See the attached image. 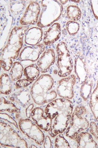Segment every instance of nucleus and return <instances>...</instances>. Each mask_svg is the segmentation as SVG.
Masks as SVG:
<instances>
[{"mask_svg": "<svg viewBox=\"0 0 98 148\" xmlns=\"http://www.w3.org/2000/svg\"><path fill=\"white\" fill-rule=\"evenodd\" d=\"M31 148H35V147H36L35 146H34V145H32V146H31L30 147Z\"/></svg>", "mask_w": 98, "mask_h": 148, "instance_id": "nucleus-33", "label": "nucleus"}, {"mask_svg": "<svg viewBox=\"0 0 98 148\" xmlns=\"http://www.w3.org/2000/svg\"><path fill=\"white\" fill-rule=\"evenodd\" d=\"M40 71L39 67L35 64L28 66L24 70V73L26 78L32 82L37 79Z\"/></svg>", "mask_w": 98, "mask_h": 148, "instance_id": "nucleus-21", "label": "nucleus"}, {"mask_svg": "<svg viewBox=\"0 0 98 148\" xmlns=\"http://www.w3.org/2000/svg\"><path fill=\"white\" fill-rule=\"evenodd\" d=\"M75 72L77 76L80 84H82L88 79L89 72L87 68L84 57L78 56L75 59Z\"/></svg>", "mask_w": 98, "mask_h": 148, "instance_id": "nucleus-14", "label": "nucleus"}, {"mask_svg": "<svg viewBox=\"0 0 98 148\" xmlns=\"http://www.w3.org/2000/svg\"><path fill=\"white\" fill-rule=\"evenodd\" d=\"M89 106L93 115L98 122V79L96 87L91 95Z\"/></svg>", "mask_w": 98, "mask_h": 148, "instance_id": "nucleus-19", "label": "nucleus"}, {"mask_svg": "<svg viewBox=\"0 0 98 148\" xmlns=\"http://www.w3.org/2000/svg\"><path fill=\"white\" fill-rule=\"evenodd\" d=\"M43 32L41 29L38 27H32L28 29L25 35V42L26 44L35 46L41 42Z\"/></svg>", "mask_w": 98, "mask_h": 148, "instance_id": "nucleus-16", "label": "nucleus"}, {"mask_svg": "<svg viewBox=\"0 0 98 148\" xmlns=\"http://www.w3.org/2000/svg\"><path fill=\"white\" fill-rule=\"evenodd\" d=\"M55 54L52 49H47L43 54L37 62V65L41 72L45 73L49 70L51 66L55 62Z\"/></svg>", "mask_w": 98, "mask_h": 148, "instance_id": "nucleus-13", "label": "nucleus"}, {"mask_svg": "<svg viewBox=\"0 0 98 148\" xmlns=\"http://www.w3.org/2000/svg\"><path fill=\"white\" fill-rule=\"evenodd\" d=\"M19 127L23 133L34 140L40 145L43 144L45 136L40 128L34 122L28 119H21L19 123Z\"/></svg>", "mask_w": 98, "mask_h": 148, "instance_id": "nucleus-7", "label": "nucleus"}, {"mask_svg": "<svg viewBox=\"0 0 98 148\" xmlns=\"http://www.w3.org/2000/svg\"><path fill=\"white\" fill-rule=\"evenodd\" d=\"M23 70V66L20 62H14L10 71L11 80L15 81L20 79L22 77Z\"/></svg>", "mask_w": 98, "mask_h": 148, "instance_id": "nucleus-23", "label": "nucleus"}, {"mask_svg": "<svg viewBox=\"0 0 98 148\" xmlns=\"http://www.w3.org/2000/svg\"><path fill=\"white\" fill-rule=\"evenodd\" d=\"M41 5V11L37 23L38 27H49L60 18L63 8L58 1H42Z\"/></svg>", "mask_w": 98, "mask_h": 148, "instance_id": "nucleus-4", "label": "nucleus"}, {"mask_svg": "<svg viewBox=\"0 0 98 148\" xmlns=\"http://www.w3.org/2000/svg\"><path fill=\"white\" fill-rule=\"evenodd\" d=\"M54 81L49 75H41L33 83L30 90L31 96L35 103L40 106L49 103L57 97L52 90Z\"/></svg>", "mask_w": 98, "mask_h": 148, "instance_id": "nucleus-2", "label": "nucleus"}, {"mask_svg": "<svg viewBox=\"0 0 98 148\" xmlns=\"http://www.w3.org/2000/svg\"><path fill=\"white\" fill-rule=\"evenodd\" d=\"M40 7L37 2L31 1L20 21L21 25L28 26L37 23L40 13Z\"/></svg>", "mask_w": 98, "mask_h": 148, "instance_id": "nucleus-9", "label": "nucleus"}, {"mask_svg": "<svg viewBox=\"0 0 98 148\" xmlns=\"http://www.w3.org/2000/svg\"><path fill=\"white\" fill-rule=\"evenodd\" d=\"M10 4V9L14 15H18L25 9L26 1H12Z\"/></svg>", "mask_w": 98, "mask_h": 148, "instance_id": "nucleus-25", "label": "nucleus"}, {"mask_svg": "<svg viewBox=\"0 0 98 148\" xmlns=\"http://www.w3.org/2000/svg\"><path fill=\"white\" fill-rule=\"evenodd\" d=\"M78 148H97V143L92 136L87 132H81L76 136L75 140Z\"/></svg>", "mask_w": 98, "mask_h": 148, "instance_id": "nucleus-17", "label": "nucleus"}, {"mask_svg": "<svg viewBox=\"0 0 98 148\" xmlns=\"http://www.w3.org/2000/svg\"><path fill=\"white\" fill-rule=\"evenodd\" d=\"M68 1H59V2H60V3L62 4H66V2H67Z\"/></svg>", "mask_w": 98, "mask_h": 148, "instance_id": "nucleus-32", "label": "nucleus"}, {"mask_svg": "<svg viewBox=\"0 0 98 148\" xmlns=\"http://www.w3.org/2000/svg\"><path fill=\"white\" fill-rule=\"evenodd\" d=\"M66 28L69 35H75L79 30L80 25L76 21H69L66 24Z\"/></svg>", "mask_w": 98, "mask_h": 148, "instance_id": "nucleus-26", "label": "nucleus"}, {"mask_svg": "<svg viewBox=\"0 0 98 148\" xmlns=\"http://www.w3.org/2000/svg\"><path fill=\"white\" fill-rule=\"evenodd\" d=\"M76 82V77L74 75L62 79L58 82L57 94L64 99H72L74 96V86Z\"/></svg>", "mask_w": 98, "mask_h": 148, "instance_id": "nucleus-8", "label": "nucleus"}, {"mask_svg": "<svg viewBox=\"0 0 98 148\" xmlns=\"http://www.w3.org/2000/svg\"><path fill=\"white\" fill-rule=\"evenodd\" d=\"M58 60V75L60 77H66L70 75L73 68V60L68 49L67 45L61 42L56 48Z\"/></svg>", "mask_w": 98, "mask_h": 148, "instance_id": "nucleus-6", "label": "nucleus"}, {"mask_svg": "<svg viewBox=\"0 0 98 148\" xmlns=\"http://www.w3.org/2000/svg\"><path fill=\"white\" fill-rule=\"evenodd\" d=\"M32 82L27 79H22L18 80L16 83V89H23L28 86Z\"/></svg>", "mask_w": 98, "mask_h": 148, "instance_id": "nucleus-28", "label": "nucleus"}, {"mask_svg": "<svg viewBox=\"0 0 98 148\" xmlns=\"http://www.w3.org/2000/svg\"><path fill=\"white\" fill-rule=\"evenodd\" d=\"M13 82L11 78L6 73L2 74L1 76V94L9 95L12 90Z\"/></svg>", "mask_w": 98, "mask_h": 148, "instance_id": "nucleus-18", "label": "nucleus"}, {"mask_svg": "<svg viewBox=\"0 0 98 148\" xmlns=\"http://www.w3.org/2000/svg\"><path fill=\"white\" fill-rule=\"evenodd\" d=\"M67 17L71 21H76L79 20L81 17L82 13L80 9L76 5H70L66 9Z\"/></svg>", "mask_w": 98, "mask_h": 148, "instance_id": "nucleus-24", "label": "nucleus"}, {"mask_svg": "<svg viewBox=\"0 0 98 148\" xmlns=\"http://www.w3.org/2000/svg\"><path fill=\"white\" fill-rule=\"evenodd\" d=\"M7 111L10 113H20L21 111L15 104L7 101L4 97L1 98V112Z\"/></svg>", "mask_w": 98, "mask_h": 148, "instance_id": "nucleus-22", "label": "nucleus"}, {"mask_svg": "<svg viewBox=\"0 0 98 148\" xmlns=\"http://www.w3.org/2000/svg\"><path fill=\"white\" fill-rule=\"evenodd\" d=\"M45 111L39 107L32 110L31 116L34 122L41 130L46 131L51 130L52 126V120L44 115Z\"/></svg>", "mask_w": 98, "mask_h": 148, "instance_id": "nucleus-12", "label": "nucleus"}, {"mask_svg": "<svg viewBox=\"0 0 98 148\" xmlns=\"http://www.w3.org/2000/svg\"><path fill=\"white\" fill-rule=\"evenodd\" d=\"M91 7L95 17L98 20V1H91Z\"/></svg>", "mask_w": 98, "mask_h": 148, "instance_id": "nucleus-30", "label": "nucleus"}, {"mask_svg": "<svg viewBox=\"0 0 98 148\" xmlns=\"http://www.w3.org/2000/svg\"><path fill=\"white\" fill-rule=\"evenodd\" d=\"M30 94L29 90L24 89L11 95L9 99L22 108H26V114L34 107V104L30 103Z\"/></svg>", "mask_w": 98, "mask_h": 148, "instance_id": "nucleus-10", "label": "nucleus"}, {"mask_svg": "<svg viewBox=\"0 0 98 148\" xmlns=\"http://www.w3.org/2000/svg\"><path fill=\"white\" fill-rule=\"evenodd\" d=\"M94 82L92 79H87L81 86L80 89V97L84 101H87L92 91Z\"/></svg>", "mask_w": 98, "mask_h": 148, "instance_id": "nucleus-20", "label": "nucleus"}, {"mask_svg": "<svg viewBox=\"0 0 98 148\" xmlns=\"http://www.w3.org/2000/svg\"><path fill=\"white\" fill-rule=\"evenodd\" d=\"M29 26L15 27L12 30L7 43L1 51L0 63L5 71H8L13 65L12 59L19 56L22 48L24 36L29 29Z\"/></svg>", "mask_w": 98, "mask_h": 148, "instance_id": "nucleus-1", "label": "nucleus"}, {"mask_svg": "<svg viewBox=\"0 0 98 148\" xmlns=\"http://www.w3.org/2000/svg\"><path fill=\"white\" fill-rule=\"evenodd\" d=\"M61 28L60 24L55 23L52 25L44 33L43 42L46 46H52L60 38Z\"/></svg>", "mask_w": 98, "mask_h": 148, "instance_id": "nucleus-15", "label": "nucleus"}, {"mask_svg": "<svg viewBox=\"0 0 98 148\" xmlns=\"http://www.w3.org/2000/svg\"><path fill=\"white\" fill-rule=\"evenodd\" d=\"M55 148H70L69 143L64 138L63 134H60L57 137L55 141Z\"/></svg>", "mask_w": 98, "mask_h": 148, "instance_id": "nucleus-27", "label": "nucleus"}, {"mask_svg": "<svg viewBox=\"0 0 98 148\" xmlns=\"http://www.w3.org/2000/svg\"><path fill=\"white\" fill-rule=\"evenodd\" d=\"M87 111L84 106H76L72 113L66 135L70 139L75 140L79 133L87 130L89 123L87 119Z\"/></svg>", "mask_w": 98, "mask_h": 148, "instance_id": "nucleus-5", "label": "nucleus"}, {"mask_svg": "<svg viewBox=\"0 0 98 148\" xmlns=\"http://www.w3.org/2000/svg\"><path fill=\"white\" fill-rule=\"evenodd\" d=\"M73 107L58 106L50 111L47 117L52 120V126L49 131L50 136L54 138L63 133L70 123Z\"/></svg>", "mask_w": 98, "mask_h": 148, "instance_id": "nucleus-3", "label": "nucleus"}, {"mask_svg": "<svg viewBox=\"0 0 98 148\" xmlns=\"http://www.w3.org/2000/svg\"><path fill=\"white\" fill-rule=\"evenodd\" d=\"M90 132L95 139L98 140V127L95 122L92 121L90 124Z\"/></svg>", "mask_w": 98, "mask_h": 148, "instance_id": "nucleus-29", "label": "nucleus"}, {"mask_svg": "<svg viewBox=\"0 0 98 148\" xmlns=\"http://www.w3.org/2000/svg\"><path fill=\"white\" fill-rule=\"evenodd\" d=\"M45 47V45L43 44L26 47L21 52L19 56V60L21 61H36L40 55L44 51Z\"/></svg>", "mask_w": 98, "mask_h": 148, "instance_id": "nucleus-11", "label": "nucleus"}, {"mask_svg": "<svg viewBox=\"0 0 98 148\" xmlns=\"http://www.w3.org/2000/svg\"><path fill=\"white\" fill-rule=\"evenodd\" d=\"M51 146V140L49 136H47L45 138L44 144V147L45 148H50Z\"/></svg>", "mask_w": 98, "mask_h": 148, "instance_id": "nucleus-31", "label": "nucleus"}]
</instances>
